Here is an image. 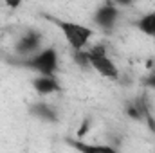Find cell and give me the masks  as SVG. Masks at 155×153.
I'll use <instances>...</instances> for the list:
<instances>
[{"instance_id": "cell-1", "label": "cell", "mask_w": 155, "mask_h": 153, "mask_svg": "<svg viewBox=\"0 0 155 153\" xmlns=\"http://www.w3.org/2000/svg\"><path fill=\"white\" fill-rule=\"evenodd\" d=\"M18 67H24L31 72H36V76H56L60 67V54L54 47H43L36 54L29 58H20L13 61Z\"/></svg>"}, {"instance_id": "cell-2", "label": "cell", "mask_w": 155, "mask_h": 153, "mask_svg": "<svg viewBox=\"0 0 155 153\" xmlns=\"http://www.w3.org/2000/svg\"><path fill=\"white\" fill-rule=\"evenodd\" d=\"M51 20L58 25V29L61 31L65 41L72 49V52L85 50L87 45L90 43L92 36H94V29H90L88 25H83V24H78V22H71V20H60V18H51Z\"/></svg>"}, {"instance_id": "cell-3", "label": "cell", "mask_w": 155, "mask_h": 153, "mask_svg": "<svg viewBox=\"0 0 155 153\" xmlns=\"http://www.w3.org/2000/svg\"><path fill=\"white\" fill-rule=\"evenodd\" d=\"M87 52H88L90 69H94L101 77L112 79V81H117V79L121 77V72H119V69H117L116 61L110 58L108 49H107L105 43L92 45V49H87Z\"/></svg>"}, {"instance_id": "cell-4", "label": "cell", "mask_w": 155, "mask_h": 153, "mask_svg": "<svg viewBox=\"0 0 155 153\" xmlns=\"http://www.w3.org/2000/svg\"><path fill=\"white\" fill-rule=\"evenodd\" d=\"M41 43H43V34L40 31H36V29H29L15 43V52L20 58H29V56L36 54L38 50L43 49Z\"/></svg>"}, {"instance_id": "cell-5", "label": "cell", "mask_w": 155, "mask_h": 153, "mask_svg": "<svg viewBox=\"0 0 155 153\" xmlns=\"http://www.w3.org/2000/svg\"><path fill=\"white\" fill-rule=\"evenodd\" d=\"M117 20H119V7H117L116 2H105V4H101L94 11V16H92L94 25H97V27H101L105 31H112L116 27Z\"/></svg>"}, {"instance_id": "cell-6", "label": "cell", "mask_w": 155, "mask_h": 153, "mask_svg": "<svg viewBox=\"0 0 155 153\" xmlns=\"http://www.w3.org/2000/svg\"><path fill=\"white\" fill-rule=\"evenodd\" d=\"M65 142L78 153H119L116 146L108 142H87L83 139H65Z\"/></svg>"}, {"instance_id": "cell-7", "label": "cell", "mask_w": 155, "mask_h": 153, "mask_svg": "<svg viewBox=\"0 0 155 153\" xmlns=\"http://www.w3.org/2000/svg\"><path fill=\"white\" fill-rule=\"evenodd\" d=\"M29 114L33 115L35 119H38L41 122H47V124H56L60 121V115H58V110L45 103V101H36V103H31L29 105Z\"/></svg>"}, {"instance_id": "cell-8", "label": "cell", "mask_w": 155, "mask_h": 153, "mask_svg": "<svg viewBox=\"0 0 155 153\" xmlns=\"http://www.w3.org/2000/svg\"><path fill=\"white\" fill-rule=\"evenodd\" d=\"M33 88L40 96H52L61 92V83L56 76H36L33 79Z\"/></svg>"}, {"instance_id": "cell-9", "label": "cell", "mask_w": 155, "mask_h": 153, "mask_svg": "<svg viewBox=\"0 0 155 153\" xmlns=\"http://www.w3.org/2000/svg\"><path fill=\"white\" fill-rule=\"evenodd\" d=\"M132 25L144 36L148 38H155V9L153 11H148L144 15H141L139 18H135L132 22Z\"/></svg>"}, {"instance_id": "cell-10", "label": "cell", "mask_w": 155, "mask_h": 153, "mask_svg": "<svg viewBox=\"0 0 155 153\" xmlns=\"http://www.w3.org/2000/svg\"><path fill=\"white\" fill-rule=\"evenodd\" d=\"M148 99L143 96V97H137V99H132L126 103L124 106V112L128 115V119L132 121H137V122H144V110L148 106Z\"/></svg>"}, {"instance_id": "cell-11", "label": "cell", "mask_w": 155, "mask_h": 153, "mask_svg": "<svg viewBox=\"0 0 155 153\" xmlns=\"http://www.w3.org/2000/svg\"><path fill=\"white\" fill-rule=\"evenodd\" d=\"M72 60H74V63L79 65V67H83V69H90V63H88V52H87V49H85V50L72 52Z\"/></svg>"}, {"instance_id": "cell-12", "label": "cell", "mask_w": 155, "mask_h": 153, "mask_svg": "<svg viewBox=\"0 0 155 153\" xmlns=\"http://www.w3.org/2000/svg\"><path fill=\"white\" fill-rule=\"evenodd\" d=\"M92 128V121H90V117H85L83 119V122H81V126H79V132H78V139H81L88 130Z\"/></svg>"}, {"instance_id": "cell-13", "label": "cell", "mask_w": 155, "mask_h": 153, "mask_svg": "<svg viewBox=\"0 0 155 153\" xmlns=\"http://www.w3.org/2000/svg\"><path fill=\"white\" fill-rule=\"evenodd\" d=\"M143 85L146 86V88H150V90H153L155 92V72H152V74H148V76L143 79Z\"/></svg>"}, {"instance_id": "cell-14", "label": "cell", "mask_w": 155, "mask_h": 153, "mask_svg": "<svg viewBox=\"0 0 155 153\" xmlns=\"http://www.w3.org/2000/svg\"><path fill=\"white\" fill-rule=\"evenodd\" d=\"M5 5H9L11 9H16V7L22 5V2H5Z\"/></svg>"}]
</instances>
